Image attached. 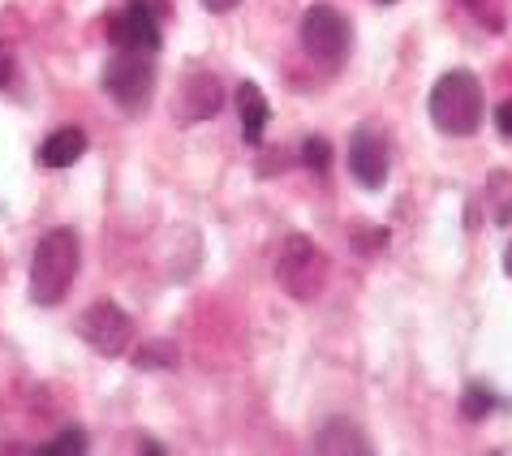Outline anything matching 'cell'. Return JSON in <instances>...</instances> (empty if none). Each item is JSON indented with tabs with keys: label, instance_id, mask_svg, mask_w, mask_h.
Returning a JSON list of instances; mask_svg holds the SVG:
<instances>
[{
	"label": "cell",
	"instance_id": "obj_11",
	"mask_svg": "<svg viewBox=\"0 0 512 456\" xmlns=\"http://www.w3.org/2000/svg\"><path fill=\"white\" fill-rule=\"evenodd\" d=\"M237 117H241V134H246V142L250 147H259L272 108H267V99H263V91L254 87V82H237Z\"/></svg>",
	"mask_w": 512,
	"mask_h": 456
},
{
	"label": "cell",
	"instance_id": "obj_13",
	"mask_svg": "<svg viewBox=\"0 0 512 456\" xmlns=\"http://www.w3.org/2000/svg\"><path fill=\"white\" fill-rule=\"evenodd\" d=\"M487 207L495 224H512V173L508 168H495L487 177Z\"/></svg>",
	"mask_w": 512,
	"mask_h": 456
},
{
	"label": "cell",
	"instance_id": "obj_7",
	"mask_svg": "<svg viewBox=\"0 0 512 456\" xmlns=\"http://www.w3.org/2000/svg\"><path fill=\"white\" fill-rule=\"evenodd\" d=\"M345 164L353 181L362 190H383L388 185V173H392V142L379 125H358L349 134V151H345Z\"/></svg>",
	"mask_w": 512,
	"mask_h": 456
},
{
	"label": "cell",
	"instance_id": "obj_5",
	"mask_svg": "<svg viewBox=\"0 0 512 456\" xmlns=\"http://www.w3.org/2000/svg\"><path fill=\"white\" fill-rule=\"evenodd\" d=\"M104 91L108 99L117 104L121 112H147L151 95H155V65H151V52H117L112 61L104 65Z\"/></svg>",
	"mask_w": 512,
	"mask_h": 456
},
{
	"label": "cell",
	"instance_id": "obj_15",
	"mask_svg": "<svg viewBox=\"0 0 512 456\" xmlns=\"http://www.w3.org/2000/svg\"><path fill=\"white\" fill-rule=\"evenodd\" d=\"M495 405H500V396H495L487 383H469V388L461 392V418L465 422H482Z\"/></svg>",
	"mask_w": 512,
	"mask_h": 456
},
{
	"label": "cell",
	"instance_id": "obj_17",
	"mask_svg": "<svg viewBox=\"0 0 512 456\" xmlns=\"http://www.w3.org/2000/svg\"><path fill=\"white\" fill-rule=\"evenodd\" d=\"M302 164L310 168V173H327V168H332V142L327 138H306L302 142Z\"/></svg>",
	"mask_w": 512,
	"mask_h": 456
},
{
	"label": "cell",
	"instance_id": "obj_10",
	"mask_svg": "<svg viewBox=\"0 0 512 456\" xmlns=\"http://www.w3.org/2000/svg\"><path fill=\"white\" fill-rule=\"evenodd\" d=\"M82 155H87V134L78 130V125H65V130H56L44 138V147H39V164L44 168H69L78 164Z\"/></svg>",
	"mask_w": 512,
	"mask_h": 456
},
{
	"label": "cell",
	"instance_id": "obj_4",
	"mask_svg": "<svg viewBox=\"0 0 512 456\" xmlns=\"http://www.w3.org/2000/svg\"><path fill=\"white\" fill-rule=\"evenodd\" d=\"M276 280L293 302H315L327 284V254L302 233L284 237V246L276 254Z\"/></svg>",
	"mask_w": 512,
	"mask_h": 456
},
{
	"label": "cell",
	"instance_id": "obj_9",
	"mask_svg": "<svg viewBox=\"0 0 512 456\" xmlns=\"http://www.w3.org/2000/svg\"><path fill=\"white\" fill-rule=\"evenodd\" d=\"M220 108H224L220 78L207 74V69H190L186 82H181V95H177V121H181V125L211 121Z\"/></svg>",
	"mask_w": 512,
	"mask_h": 456
},
{
	"label": "cell",
	"instance_id": "obj_23",
	"mask_svg": "<svg viewBox=\"0 0 512 456\" xmlns=\"http://www.w3.org/2000/svg\"><path fill=\"white\" fill-rule=\"evenodd\" d=\"M379 5H396V0H379Z\"/></svg>",
	"mask_w": 512,
	"mask_h": 456
},
{
	"label": "cell",
	"instance_id": "obj_3",
	"mask_svg": "<svg viewBox=\"0 0 512 456\" xmlns=\"http://www.w3.org/2000/svg\"><path fill=\"white\" fill-rule=\"evenodd\" d=\"M297 39H302V52L323 69V74L345 69L349 52H353V26H349L345 13H340L336 5H327V0H319V5H310L302 13Z\"/></svg>",
	"mask_w": 512,
	"mask_h": 456
},
{
	"label": "cell",
	"instance_id": "obj_14",
	"mask_svg": "<svg viewBox=\"0 0 512 456\" xmlns=\"http://www.w3.org/2000/svg\"><path fill=\"white\" fill-rule=\"evenodd\" d=\"M138 370H177V345L173 340H147V345H138L134 349V358H130Z\"/></svg>",
	"mask_w": 512,
	"mask_h": 456
},
{
	"label": "cell",
	"instance_id": "obj_16",
	"mask_svg": "<svg viewBox=\"0 0 512 456\" xmlns=\"http://www.w3.org/2000/svg\"><path fill=\"white\" fill-rule=\"evenodd\" d=\"M78 452H87V435L78 426H69V431L48 439V444H39V456H78Z\"/></svg>",
	"mask_w": 512,
	"mask_h": 456
},
{
	"label": "cell",
	"instance_id": "obj_19",
	"mask_svg": "<svg viewBox=\"0 0 512 456\" xmlns=\"http://www.w3.org/2000/svg\"><path fill=\"white\" fill-rule=\"evenodd\" d=\"M13 74H18V61H13V48L0 39V87H9Z\"/></svg>",
	"mask_w": 512,
	"mask_h": 456
},
{
	"label": "cell",
	"instance_id": "obj_12",
	"mask_svg": "<svg viewBox=\"0 0 512 456\" xmlns=\"http://www.w3.org/2000/svg\"><path fill=\"white\" fill-rule=\"evenodd\" d=\"M315 448H319V452H371V439H366L353 422L332 418V422H323V426H319Z\"/></svg>",
	"mask_w": 512,
	"mask_h": 456
},
{
	"label": "cell",
	"instance_id": "obj_8",
	"mask_svg": "<svg viewBox=\"0 0 512 456\" xmlns=\"http://www.w3.org/2000/svg\"><path fill=\"white\" fill-rule=\"evenodd\" d=\"M160 13L151 0H125V9H117L108 18V44L117 52H160Z\"/></svg>",
	"mask_w": 512,
	"mask_h": 456
},
{
	"label": "cell",
	"instance_id": "obj_21",
	"mask_svg": "<svg viewBox=\"0 0 512 456\" xmlns=\"http://www.w3.org/2000/svg\"><path fill=\"white\" fill-rule=\"evenodd\" d=\"M241 0H203V9L207 13H229V9H237Z\"/></svg>",
	"mask_w": 512,
	"mask_h": 456
},
{
	"label": "cell",
	"instance_id": "obj_6",
	"mask_svg": "<svg viewBox=\"0 0 512 456\" xmlns=\"http://www.w3.org/2000/svg\"><path fill=\"white\" fill-rule=\"evenodd\" d=\"M78 336L99 353V358H125L134 340V319L117 302H91L78 315Z\"/></svg>",
	"mask_w": 512,
	"mask_h": 456
},
{
	"label": "cell",
	"instance_id": "obj_1",
	"mask_svg": "<svg viewBox=\"0 0 512 456\" xmlns=\"http://www.w3.org/2000/svg\"><path fill=\"white\" fill-rule=\"evenodd\" d=\"M82 246L74 228H48L31 254V272H26V289H31L35 306H61L65 293L78 280Z\"/></svg>",
	"mask_w": 512,
	"mask_h": 456
},
{
	"label": "cell",
	"instance_id": "obj_20",
	"mask_svg": "<svg viewBox=\"0 0 512 456\" xmlns=\"http://www.w3.org/2000/svg\"><path fill=\"white\" fill-rule=\"evenodd\" d=\"M495 130H500L504 138H512V99H504V104L495 108Z\"/></svg>",
	"mask_w": 512,
	"mask_h": 456
},
{
	"label": "cell",
	"instance_id": "obj_18",
	"mask_svg": "<svg viewBox=\"0 0 512 456\" xmlns=\"http://www.w3.org/2000/svg\"><path fill=\"white\" fill-rule=\"evenodd\" d=\"M388 246V228H366V233H353V250L358 254H375Z\"/></svg>",
	"mask_w": 512,
	"mask_h": 456
},
{
	"label": "cell",
	"instance_id": "obj_22",
	"mask_svg": "<svg viewBox=\"0 0 512 456\" xmlns=\"http://www.w3.org/2000/svg\"><path fill=\"white\" fill-rule=\"evenodd\" d=\"M504 272L512 276V241H508V250H504Z\"/></svg>",
	"mask_w": 512,
	"mask_h": 456
},
{
	"label": "cell",
	"instance_id": "obj_2",
	"mask_svg": "<svg viewBox=\"0 0 512 456\" xmlns=\"http://www.w3.org/2000/svg\"><path fill=\"white\" fill-rule=\"evenodd\" d=\"M426 108H431V121H435L439 134H448V138L478 134L482 112H487L478 74H469V69H448V74H439V82L431 87V99H426Z\"/></svg>",
	"mask_w": 512,
	"mask_h": 456
}]
</instances>
